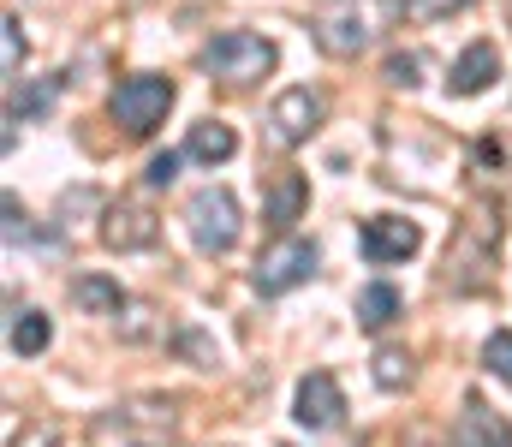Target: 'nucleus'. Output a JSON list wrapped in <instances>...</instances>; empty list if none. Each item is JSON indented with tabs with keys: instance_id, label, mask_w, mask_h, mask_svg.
<instances>
[{
	"instance_id": "obj_20",
	"label": "nucleus",
	"mask_w": 512,
	"mask_h": 447,
	"mask_svg": "<svg viewBox=\"0 0 512 447\" xmlns=\"http://www.w3.org/2000/svg\"><path fill=\"white\" fill-rule=\"evenodd\" d=\"M417 72H423V60H417V54H387V66H382V78L393 84V90H417V84H423Z\"/></svg>"
},
{
	"instance_id": "obj_12",
	"label": "nucleus",
	"mask_w": 512,
	"mask_h": 447,
	"mask_svg": "<svg viewBox=\"0 0 512 447\" xmlns=\"http://www.w3.org/2000/svg\"><path fill=\"white\" fill-rule=\"evenodd\" d=\"M304 203H310L304 173H274V185H268V227H274V233H286V227L304 215Z\"/></svg>"
},
{
	"instance_id": "obj_9",
	"label": "nucleus",
	"mask_w": 512,
	"mask_h": 447,
	"mask_svg": "<svg viewBox=\"0 0 512 447\" xmlns=\"http://www.w3.org/2000/svg\"><path fill=\"white\" fill-rule=\"evenodd\" d=\"M161 239V221H155V209H143V203H114L108 215H102V245L108 251H149Z\"/></svg>"
},
{
	"instance_id": "obj_1",
	"label": "nucleus",
	"mask_w": 512,
	"mask_h": 447,
	"mask_svg": "<svg viewBox=\"0 0 512 447\" xmlns=\"http://www.w3.org/2000/svg\"><path fill=\"white\" fill-rule=\"evenodd\" d=\"M399 12H405V0H328L316 12V42L334 60H358Z\"/></svg>"
},
{
	"instance_id": "obj_22",
	"label": "nucleus",
	"mask_w": 512,
	"mask_h": 447,
	"mask_svg": "<svg viewBox=\"0 0 512 447\" xmlns=\"http://www.w3.org/2000/svg\"><path fill=\"white\" fill-rule=\"evenodd\" d=\"M0 42H6V72H18V60H24V30H18L12 12L0 18Z\"/></svg>"
},
{
	"instance_id": "obj_11",
	"label": "nucleus",
	"mask_w": 512,
	"mask_h": 447,
	"mask_svg": "<svg viewBox=\"0 0 512 447\" xmlns=\"http://www.w3.org/2000/svg\"><path fill=\"white\" fill-rule=\"evenodd\" d=\"M495 78H501V48H495V42H471V48L453 60L447 90H453V96H483Z\"/></svg>"
},
{
	"instance_id": "obj_13",
	"label": "nucleus",
	"mask_w": 512,
	"mask_h": 447,
	"mask_svg": "<svg viewBox=\"0 0 512 447\" xmlns=\"http://www.w3.org/2000/svg\"><path fill=\"white\" fill-rule=\"evenodd\" d=\"M185 155H191V161H203V167H221V161H233V155H239V132H233V126H221V120H203V126H191Z\"/></svg>"
},
{
	"instance_id": "obj_6",
	"label": "nucleus",
	"mask_w": 512,
	"mask_h": 447,
	"mask_svg": "<svg viewBox=\"0 0 512 447\" xmlns=\"http://www.w3.org/2000/svg\"><path fill=\"white\" fill-rule=\"evenodd\" d=\"M316 126H322V96H316L310 84L274 96V108H268V138H274L280 149H298Z\"/></svg>"
},
{
	"instance_id": "obj_5",
	"label": "nucleus",
	"mask_w": 512,
	"mask_h": 447,
	"mask_svg": "<svg viewBox=\"0 0 512 447\" xmlns=\"http://www.w3.org/2000/svg\"><path fill=\"white\" fill-rule=\"evenodd\" d=\"M316 275V245L310 239H292V233H280L262 257H256V293L262 298H280V293H292V287H304Z\"/></svg>"
},
{
	"instance_id": "obj_17",
	"label": "nucleus",
	"mask_w": 512,
	"mask_h": 447,
	"mask_svg": "<svg viewBox=\"0 0 512 447\" xmlns=\"http://www.w3.org/2000/svg\"><path fill=\"white\" fill-rule=\"evenodd\" d=\"M370 376H376V388L399 394V388L411 382V352H399V346H382V352L370 358Z\"/></svg>"
},
{
	"instance_id": "obj_23",
	"label": "nucleus",
	"mask_w": 512,
	"mask_h": 447,
	"mask_svg": "<svg viewBox=\"0 0 512 447\" xmlns=\"http://www.w3.org/2000/svg\"><path fill=\"white\" fill-rule=\"evenodd\" d=\"M48 102H54V78H42V84H36V90H30V96H18V102H12V114H6V120H18V114H42V108H48Z\"/></svg>"
},
{
	"instance_id": "obj_2",
	"label": "nucleus",
	"mask_w": 512,
	"mask_h": 447,
	"mask_svg": "<svg viewBox=\"0 0 512 447\" xmlns=\"http://www.w3.org/2000/svg\"><path fill=\"white\" fill-rule=\"evenodd\" d=\"M274 60H280V48H274L268 36H256V30H221V36L203 42V54H197V66H203L209 78L239 84V90L256 84V78H268Z\"/></svg>"
},
{
	"instance_id": "obj_10",
	"label": "nucleus",
	"mask_w": 512,
	"mask_h": 447,
	"mask_svg": "<svg viewBox=\"0 0 512 447\" xmlns=\"http://www.w3.org/2000/svg\"><path fill=\"white\" fill-rule=\"evenodd\" d=\"M453 447H512V424L483 394H465L459 424H453Z\"/></svg>"
},
{
	"instance_id": "obj_14",
	"label": "nucleus",
	"mask_w": 512,
	"mask_h": 447,
	"mask_svg": "<svg viewBox=\"0 0 512 447\" xmlns=\"http://www.w3.org/2000/svg\"><path fill=\"white\" fill-rule=\"evenodd\" d=\"M72 304L90 310V316H120V310H126V293H120V281H108V275H78V281H72Z\"/></svg>"
},
{
	"instance_id": "obj_21",
	"label": "nucleus",
	"mask_w": 512,
	"mask_h": 447,
	"mask_svg": "<svg viewBox=\"0 0 512 447\" xmlns=\"http://www.w3.org/2000/svg\"><path fill=\"white\" fill-rule=\"evenodd\" d=\"M179 161H191V155H179V149H161V155H149V185H173L179 179Z\"/></svg>"
},
{
	"instance_id": "obj_18",
	"label": "nucleus",
	"mask_w": 512,
	"mask_h": 447,
	"mask_svg": "<svg viewBox=\"0 0 512 447\" xmlns=\"http://www.w3.org/2000/svg\"><path fill=\"white\" fill-rule=\"evenodd\" d=\"M483 370H489L501 388H512V328H501V334L483 340Z\"/></svg>"
},
{
	"instance_id": "obj_3",
	"label": "nucleus",
	"mask_w": 512,
	"mask_h": 447,
	"mask_svg": "<svg viewBox=\"0 0 512 447\" xmlns=\"http://www.w3.org/2000/svg\"><path fill=\"white\" fill-rule=\"evenodd\" d=\"M173 78H155V72H137V78H120V90L108 96V114H114V126L126 132V138H149L161 120H167V108H173Z\"/></svg>"
},
{
	"instance_id": "obj_15",
	"label": "nucleus",
	"mask_w": 512,
	"mask_h": 447,
	"mask_svg": "<svg viewBox=\"0 0 512 447\" xmlns=\"http://www.w3.org/2000/svg\"><path fill=\"white\" fill-rule=\"evenodd\" d=\"M6 340H12V352H18V358H36V352H48V340H54V322H48L42 310H12V328H6Z\"/></svg>"
},
{
	"instance_id": "obj_8",
	"label": "nucleus",
	"mask_w": 512,
	"mask_h": 447,
	"mask_svg": "<svg viewBox=\"0 0 512 447\" xmlns=\"http://www.w3.org/2000/svg\"><path fill=\"white\" fill-rule=\"evenodd\" d=\"M358 245H364V257H370L376 269H382V263H405V257H417L423 227L405 221V215H370L364 233H358Z\"/></svg>"
},
{
	"instance_id": "obj_7",
	"label": "nucleus",
	"mask_w": 512,
	"mask_h": 447,
	"mask_svg": "<svg viewBox=\"0 0 512 447\" xmlns=\"http://www.w3.org/2000/svg\"><path fill=\"white\" fill-rule=\"evenodd\" d=\"M292 418L304 424V430H340V418H346V394H340V382L328 376V370H310L304 382H298V394H292Z\"/></svg>"
},
{
	"instance_id": "obj_4",
	"label": "nucleus",
	"mask_w": 512,
	"mask_h": 447,
	"mask_svg": "<svg viewBox=\"0 0 512 447\" xmlns=\"http://www.w3.org/2000/svg\"><path fill=\"white\" fill-rule=\"evenodd\" d=\"M185 221H191L197 251H209V257H227V251L239 245V197H233L227 185H203V191H191Z\"/></svg>"
},
{
	"instance_id": "obj_16",
	"label": "nucleus",
	"mask_w": 512,
	"mask_h": 447,
	"mask_svg": "<svg viewBox=\"0 0 512 447\" xmlns=\"http://www.w3.org/2000/svg\"><path fill=\"white\" fill-rule=\"evenodd\" d=\"M399 310H405V298L393 293L387 281H376V287H364V293H358V328L382 334V328L393 322V316H399Z\"/></svg>"
},
{
	"instance_id": "obj_19",
	"label": "nucleus",
	"mask_w": 512,
	"mask_h": 447,
	"mask_svg": "<svg viewBox=\"0 0 512 447\" xmlns=\"http://www.w3.org/2000/svg\"><path fill=\"white\" fill-rule=\"evenodd\" d=\"M465 6H477V0H405V18L411 24H441V18H453Z\"/></svg>"
}]
</instances>
